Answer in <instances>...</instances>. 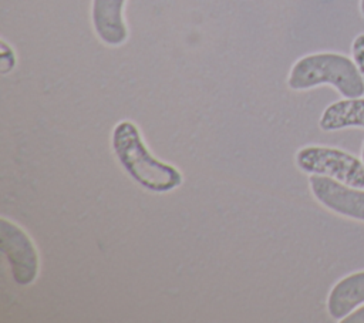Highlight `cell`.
I'll return each mask as SVG.
<instances>
[{
    "mask_svg": "<svg viewBox=\"0 0 364 323\" xmlns=\"http://www.w3.org/2000/svg\"><path fill=\"white\" fill-rule=\"evenodd\" d=\"M111 147L124 171L144 189L164 194L182 184V174L151 154L132 121L124 120L114 127Z\"/></svg>",
    "mask_w": 364,
    "mask_h": 323,
    "instance_id": "obj_1",
    "label": "cell"
},
{
    "mask_svg": "<svg viewBox=\"0 0 364 323\" xmlns=\"http://www.w3.org/2000/svg\"><path fill=\"white\" fill-rule=\"evenodd\" d=\"M330 84L344 98H358L364 94V80L354 60L338 53H314L301 57L290 68L287 85L304 91Z\"/></svg>",
    "mask_w": 364,
    "mask_h": 323,
    "instance_id": "obj_2",
    "label": "cell"
},
{
    "mask_svg": "<svg viewBox=\"0 0 364 323\" xmlns=\"http://www.w3.org/2000/svg\"><path fill=\"white\" fill-rule=\"evenodd\" d=\"M296 165L309 175H326L364 189V164L355 155L333 147L307 145L297 151Z\"/></svg>",
    "mask_w": 364,
    "mask_h": 323,
    "instance_id": "obj_3",
    "label": "cell"
},
{
    "mask_svg": "<svg viewBox=\"0 0 364 323\" xmlns=\"http://www.w3.org/2000/svg\"><path fill=\"white\" fill-rule=\"evenodd\" d=\"M0 249L17 285L28 286L37 279L40 260L33 240L26 231L6 218L0 219Z\"/></svg>",
    "mask_w": 364,
    "mask_h": 323,
    "instance_id": "obj_4",
    "label": "cell"
},
{
    "mask_svg": "<svg viewBox=\"0 0 364 323\" xmlns=\"http://www.w3.org/2000/svg\"><path fill=\"white\" fill-rule=\"evenodd\" d=\"M309 186L311 195L324 208L364 222V191L361 188H354L334 178L317 174L309 176Z\"/></svg>",
    "mask_w": 364,
    "mask_h": 323,
    "instance_id": "obj_5",
    "label": "cell"
},
{
    "mask_svg": "<svg viewBox=\"0 0 364 323\" xmlns=\"http://www.w3.org/2000/svg\"><path fill=\"white\" fill-rule=\"evenodd\" d=\"M125 0H92L91 20L97 37L109 47H118L128 38L124 20Z\"/></svg>",
    "mask_w": 364,
    "mask_h": 323,
    "instance_id": "obj_6",
    "label": "cell"
},
{
    "mask_svg": "<svg viewBox=\"0 0 364 323\" xmlns=\"http://www.w3.org/2000/svg\"><path fill=\"white\" fill-rule=\"evenodd\" d=\"M363 303L364 270L351 273L333 286L327 297V312L331 319L341 320Z\"/></svg>",
    "mask_w": 364,
    "mask_h": 323,
    "instance_id": "obj_7",
    "label": "cell"
},
{
    "mask_svg": "<svg viewBox=\"0 0 364 323\" xmlns=\"http://www.w3.org/2000/svg\"><path fill=\"white\" fill-rule=\"evenodd\" d=\"M318 127L323 131H338L350 127L364 128V98H346L330 104L323 111Z\"/></svg>",
    "mask_w": 364,
    "mask_h": 323,
    "instance_id": "obj_8",
    "label": "cell"
},
{
    "mask_svg": "<svg viewBox=\"0 0 364 323\" xmlns=\"http://www.w3.org/2000/svg\"><path fill=\"white\" fill-rule=\"evenodd\" d=\"M16 65V54L13 48L6 43L0 41V73L7 74L10 73Z\"/></svg>",
    "mask_w": 364,
    "mask_h": 323,
    "instance_id": "obj_9",
    "label": "cell"
},
{
    "mask_svg": "<svg viewBox=\"0 0 364 323\" xmlns=\"http://www.w3.org/2000/svg\"><path fill=\"white\" fill-rule=\"evenodd\" d=\"M351 51H353V60L358 67V71L364 80V34H360L354 38Z\"/></svg>",
    "mask_w": 364,
    "mask_h": 323,
    "instance_id": "obj_10",
    "label": "cell"
},
{
    "mask_svg": "<svg viewBox=\"0 0 364 323\" xmlns=\"http://www.w3.org/2000/svg\"><path fill=\"white\" fill-rule=\"evenodd\" d=\"M340 322L341 323H364V305L360 307H355L351 313H348Z\"/></svg>",
    "mask_w": 364,
    "mask_h": 323,
    "instance_id": "obj_11",
    "label": "cell"
},
{
    "mask_svg": "<svg viewBox=\"0 0 364 323\" xmlns=\"http://www.w3.org/2000/svg\"><path fill=\"white\" fill-rule=\"evenodd\" d=\"M360 10H361V14L364 16V0L360 1Z\"/></svg>",
    "mask_w": 364,
    "mask_h": 323,
    "instance_id": "obj_12",
    "label": "cell"
},
{
    "mask_svg": "<svg viewBox=\"0 0 364 323\" xmlns=\"http://www.w3.org/2000/svg\"><path fill=\"white\" fill-rule=\"evenodd\" d=\"M361 161H363V164H364V145H363V149H361Z\"/></svg>",
    "mask_w": 364,
    "mask_h": 323,
    "instance_id": "obj_13",
    "label": "cell"
}]
</instances>
